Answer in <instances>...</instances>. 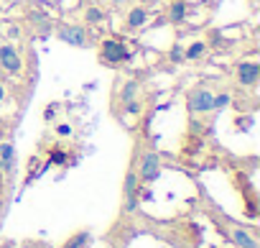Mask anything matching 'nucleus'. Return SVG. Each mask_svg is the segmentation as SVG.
I'll use <instances>...</instances> for the list:
<instances>
[{"label": "nucleus", "instance_id": "nucleus-1", "mask_svg": "<svg viewBox=\"0 0 260 248\" xmlns=\"http://www.w3.org/2000/svg\"><path fill=\"white\" fill-rule=\"evenodd\" d=\"M214 95L207 90V87H197V90H191L189 92V110L191 113H199V115H204V113H209V110H214Z\"/></svg>", "mask_w": 260, "mask_h": 248}, {"label": "nucleus", "instance_id": "nucleus-2", "mask_svg": "<svg viewBox=\"0 0 260 248\" xmlns=\"http://www.w3.org/2000/svg\"><path fill=\"white\" fill-rule=\"evenodd\" d=\"M102 59L107 64H120L127 59V49L120 39H105L102 41Z\"/></svg>", "mask_w": 260, "mask_h": 248}, {"label": "nucleus", "instance_id": "nucleus-3", "mask_svg": "<svg viewBox=\"0 0 260 248\" xmlns=\"http://www.w3.org/2000/svg\"><path fill=\"white\" fill-rule=\"evenodd\" d=\"M56 36H59L64 44H69V46H87V34H84V29L77 26V23H64V26H59Z\"/></svg>", "mask_w": 260, "mask_h": 248}, {"label": "nucleus", "instance_id": "nucleus-4", "mask_svg": "<svg viewBox=\"0 0 260 248\" xmlns=\"http://www.w3.org/2000/svg\"><path fill=\"white\" fill-rule=\"evenodd\" d=\"M122 195H125V212H136V207H138V174L136 172L125 174Z\"/></svg>", "mask_w": 260, "mask_h": 248}, {"label": "nucleus", "instance_id": "nucleus-5", "mask_svg": "<svg viewBox=\"0 0 260 248\" xmlns=\"http://www.w3.org/2000/svg\"><path fill=\"white\" fill-rule=\"evenodd\" d=\"M0 67H3L6 72H11V74H18L23 69V59L16 51V46H11V44L0 46Z\"/></svg>", "mask_w": 260, "mask_h": 248}, {"label": "nucleus", "instance_id": "nucleus-6", "mask_svg": "<svg viewBox=\"0 0 260 248\" xmlns=\"http://www.w3.org/2000/svg\"><path fill=\"white\" fill-rule=\"evenodd\" d=\"M161 177V159H158V154H153V151H148L146 156H143V161H141V182H156Z\"/></svg>", "mask_w": 260, "mask_h": 248}, {"label": "nucleus", "instance_id": "nucleus-7", "mask_svg": "<svg viewBox=\"0 0 260 248\" xmlns=\"http://www.w3.org/2000/svg\"><path fill=\"white\" fill-rule=\"evenodd\" d=\"M237 79H240V85L252 87L260 79V67L255 62H240L237 64Z\"/></svg>", "mask_w": 260, "mask_h": 248}, {"label": "nucleus", "instance_id": "nucleus-8", "mask_svg": "<svg viewBox=\"0 0 260 248\" xmlns=\"http://www.w3.org/2000/svg\"><path fill=\"white\" fill-rule=\"evenodd\" d=\"M16 169V146L13 144H0V172L3 174H13Z\"/></svg>", "mask_w": 260, "mask_h": 248}, {"label": "nucleus", "instance_id": "nucleus-9", "mask_svg": "<svg viewBox=\"0 0 260 248\" xmlns=\"http://www.w3.org/2000/svg\"><path fill=\"white\" fill-rule=\"evenodd\" d=\"M230 235H232V240H235L240 248H257V240H255L245 228H232V230H230Z\"/></svg>", "mask_w": 260, "mask_h": 248}, {"label": "nucleus", "instance_id": "nucleus-10", "mask_svg": "<svg viewBox=\"0 0 260 248\" xmlns=\"http://www.w3.org/2000/svg\"><path fill=\"white\" fill-rule=\"evenodd\" d=\"M148 21V11L146 8H133L127 13V29H141Z\"/></svg>", "mask_w": 260, "mask_h": 248}, {"label": "nucleus", "instance_id": "nucleus-11", "mask_svg": "<svg viewBox=\"0 0 260 248\" xmlns=\"http://www.w3.org/2000/svg\"><path fill=\"white\" fill-rule=\"evenodd\" d=\"M186 18V3H181V0H176V3H171V11H169V21L171 23H181Z\"/></svg>", "mask_w": 260, "mask_h": 248}, {"label": "nucleus", "instance_id": "nucleus-12", "mask_svg": "<svg viewBox=\"0 0 260 248\" xmlns=\"http://www.w3.org/2000/svg\"><path fill=\"white\" fill-rule=\"evenodd\" d=\"M138 90H141V85H138L136 79L125 82V87H122V92H120V100H122V102H130V100H136Z\"/></svg>", "mask_w": 260, "mask_h": 248}, {"label": "nucleus", "instance_id": "nucleus-13", "mask_svg": "<svg viewBox=\"0 0 260 248\" xmlns=\"http://www.w3.org/2000/svg\"><path fill=\"white\" fill-rule=\"evenodd\" d=\"M204 51H207V44L204 41H194L189 49H184V59H199V57H204Z\"/></svg>", "mask_w": 260, "mask_h": 248}, {"label": "nucleus", "instance_id": "nucleus-14", "mask_svg": "<svg viewBox=\"0 0 260 248\" xmlns=\"http://www.w3.org/2000/svg\"><path fill=\"white\" fill-rule=\"evenodd\" d=\"M87 243H89V233H77L67 240L64 248H87Z\"/></svg>", "mask_w": 260, "mask_h": 248}, {"label": "nucleus", "instance_id": "nucleus-15", "mask_svg": "<svg viewBox=\"0 0 260 248\" xmlns=\"http://www.w3.org/2000/svg\"><path fill=\"white\" fill-rule=\"evenodd\" d=\"M84 21H87V23H94V26H97V23H102V21H105V13H102L100 8H89V11L84 13Z\"/></svg>", "mask_w": 260, "mask_h": 248}, {"label": "nucleus", "instance_id": "nucleus-16", "mask_svg": "<svg viewBox=\"0 0 260 248\" xmlns=\"http://www.w3.org/2000/svg\"><path fill=\"white\" fill-rule=\"evenodd\" d=\"M169 59H171L174 64H179V62L184 59V46H179V44H174V46H171V51H169Z\"/></svg>", "mask_w": 260, "mask_h": 248}, {"label": "nucleus", "instance_id": "nucleus-17", "mask_svg": "<svg viewBox=\"0 0 260 248\" xmlns=\"http://www.w3.org/2000/svg\"><path fill=\"white\" fill-rule=\"evenodd\" d=\"M212 105H214V110H224V107L230 105V95H227V92L214 95V102H212Z\"/></svg>", "mask_w": 260, "mask_h": 248}, {"label": "nucleus", "instance_id": "nucleus-18", "mask_svg": "<svg viewBox=\"0 0 260 248\" xmlns=\"http://www.w3.org/2000/svg\"><path fill=\"white\" fill-rule=\"evenodd\" d=\"M125 113H127V115H138V113H141V102H138V100L125 102Z\"/></svg>", "mask_w": 260, "mask_h": 248}, {"label": "nucleus", "instance_id": "nucleus-19", "mask_svg": "<svg viewBox=\"0 0 260 248\" xmlns=\"http://www.w3.org/2000/svg\"><path fill=\"white\" fill-rule=\"evenodd\" d=\"M67 161V154L64 151H54L51 154V164H64Z\"/></svg>", "mask_w": 260, "mask_h": 248}, {"label": "nucleus", "instance_id": "nucleus-20", "mask_svg": "<svg viewBox=\"0 0 260 248\" xmlns=\"http://www.w3.org/2000/svg\"><path fill=\"white\" fill-rule=\"evenodd\" d=\"M56 133L59 136H72V128L67 126V123H61V126H56Z\"/></svg>", "mask_w": 260, "mask_h": 248}, {"label": "nucleus", "instance_id": "nucleus-21", "mask_svg": "<svg viewBox=\"0 0 260 248\" xmlns=\"http://www.w3.org/2000/svg\"><path fill=\"white\" fill-rule=\"evenodd\" d=\"M44 118H46V120H51V118H54V105H51V107H46V113H44Z\"/></svg>", "mask_w": 260, "mask_h": 248}, {"label": "nucleus", "instance_id": "nucleus-22", "mask_svg": "<svg viewBox=\"0 0 260 248\" xmlns=\"http://www.w3.org/2000/svg\"><path fill=\"white\" fill-rule=\"evenodd\" d=\"M3 97H6V87H3V85H0V100H3Z\"/></svg>", "mask_w": 260, "mask_h": 248}, {"label": "nucleus", "instance_id": "nucleus-23", "mask_svg": "<svg viewBox=\"0 0 260 248\" xmlns=\"http://www.w3.org/2000/svg\"><path fill=\"white\" fill-rule=\"evenodd\" d=\"M3 248H16V245H13V243H6V245H3Z\"/></svg>", "mask_w": 260, "mask_h": 248}, {"label": "nucleus", "instance_id": "nucleus-24", "mask_svg": "<svg viewBox=\"0 0 260 248\" xmlns=\"http://www.w3.org/2000/svg\"><path fill=\"white\" fill-rule=\"evenodd\" d=\"M112 3H125V0H112Z\"/></svg>", "mask_w": 260, "mask_h": 248}, {"label": "nucleus", "instance_id": "nucleus-25", "mask_svg": "<svg viewBox=\"0 0 260 248\" xmlns=\"http://www.w3.org/2000/svg\"><path fill=\"white\" fill-rule=\"evenodd\" d=\"M0 189H3V179H0Z\"/></svg>", "mask_w": 260, "mask_h": 248}]
</instances>
